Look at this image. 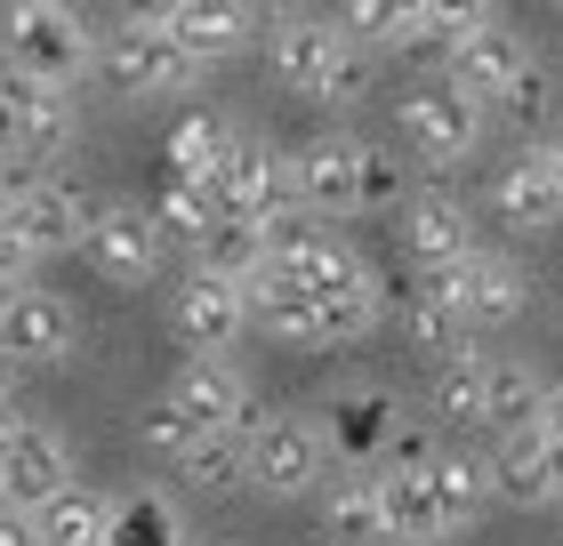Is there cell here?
<instances>
[{
	"label": "cell",
	"instance_id": "6da1fadb",
	"mask_svg": "<svg viewBox=\"0 0 563 546\" xmlns=\"http://www.w3.org/2000/svg\"><path fill=\"white\" fill-rule=\"evenodd\" d=\"M0 73H24L41 89H81V73L97 65V33L81 9L65 0H0Z\"/></svg>",
	"mask_w": 563,
	"mask_h": 546
},
{
	"label": "cell",
	"instance_id": "7a4b0ae2",
	"mask_svg": "<svg viewBox=\"0 0 563 546\" xmlns=\"http://www.w3.org/2000/svg\"><path fill=\"white\" fill-rule=\"evenodd\" d=\"M266 48H274V73L314 105H363L371 97V48H354L330 16H282Z\"/></svg>",
	"mask_w": 563,
	"mask_h": 546
},
{
	"label": "cell",
	"instance_id": "3957f363",
	"mask_svg": "<svg viewBox=\"0 0 563 546\" xmlns=\"http://www.w3.org/2000/svg\"><path fill=\"white\" fill-rule=\"evenodd\" d=\"M330 434L306 419V410H258L242 434V482L266 490V499H314L330 475Z\"/></svg>",
	"mask_w": 563,
	"mask_h": 546
},
{
	"label": "cell",
	"instance_id": "277c9868",
	"mask_svg": "<svg viewBox=\"0 0 563 546\" xmlns=\"http://www.w3.org/2000/svg\"><path fill=\"white\" fill-rule=\"evenodd\" d=\"M443 73L459 89L475 97L483 113H540L548 105V81H540V57H531V41L516 33V24H483V33H467L443 57Z\"/></svg>",
	"mask_w": 563,
	"mask_h": 546
},
{
	"label": "cell",
	"instance_id": "5b68a950",
	"mask_svg": "<svg viewBox=\"0 0 563 546\" xmlns=\"http://www.w3.org/2000/svg\"><path fill=\"white\" fill-rule=\"evenodd\" d=\"M402 145L419 153L427 169H459V161H475V145H483V113L467 89L451 81V73H434V81H411L402 89Z\"/></svg>",
	"mask_w": 563,
	"mask_h": 546
},
{
	"label": "cell",
	"instance_id": "8992f818",
	"mask_svg": "<svg viewBox=\"0 0 563 546\" xmlns=\"http://www.w3.org/2000/svg\"><path fill=\"white\" fill-rule=\"evenodd\" d=\"M97 73L121 97H177V89L201 81V65L169 41V24H130V16L113 33H97Z\"/></svg>",
	"mask_w": 563,
	"mask_h": 546
},
{
	"label": "cell",
	"instance_id": "52a82bcc",
	"mask_svg": "<svg viewBox=\"0 0 563 546\" xmlns=\"http://www.w3.org/2000/svg\"><path fill=\"white\" fill-rule=\"evenodd\" d=\"M210 201H218V218H282V210H298V193H290V153H282L274 137H250V129H234V145H225V161L210 177Z\"/></svg>",
	"mask_w": 563,
	"mask_h": 546
},
{
	"label": "cell",
	"instance_id": "ba28073f",
	"mask_svg": "<svg viewBox=\"0 0 563 546\" xmlns=\"http://www.w3.org/2000/svg\"><path fill=\"white\" fill-rule=\"evenodd\" d=\"M290 153V193L298 210L314 218H363V137H346V129H322V137H298L282 145Z\"/></svg>",
	"mask_w": 563,
	"mask_h": 546
},
{
	"label": "cell",
	"instance_id": "9c48e42d",
	"mask_svg": "<svg viewBox=\"0 0 563 546\" xmlns=\"http://www.w3.org/2000/svg\"><path fill=\"white\" fill-rule=\"evenodd\" d=\"M81 257H89V266L113 281V290H145V281L162 274L169 242H162V225H153V210H145V201H97Z\"/></svg>",
	"mask_w": 563,
	"mask_h": 546
},
{
	"label": "cell",
	"instance_id": "30bf717a",
	"mask_svg": "<svg viewBox=\"0 0 563 546\" xmlns=\"http://www.w3.org/2000/svg\"><path fill=\"white\" fill-rule=\"evenodd\" d=\"M89 218H97V193H81V186L57 177V169H33V177L16 186V201H9V225L24 233V249H33V257L81 249V242H89Z\"/></svg>",
	"mask_w": 563,
	"mask_h": 546
},
{
	"label": "cell",
	"instance_id": "8fae6325",
	"mask_svg": "<svg viewBox=\"0 0 563 546\" xmlns=\"http://www.w3.org/2000/svg\"><path fill=\"white\" fill-rule=\"evenodd\" d=\"M162 394L186 410L201 434H250V419H258V394H250V378L234 370V354H186V370H177Z\"/></svg>",
	"mask_w": 563,
	"mask_h": 546
},
{
	"label": "cell",
	"instance_id": "7c38bea8",
	"mask_svg": "<svg viewBox=\"0 0 563 546\" xmlns=\"http://www.w3.org/2000/svg\"><path fill=\"white\" fill-rule=\"evenodd\" d=\"M169 314H177V337H186V354H225V346H234V337L250 330V298H242V281H234V274L194 266L186 281H177Z\"/></svg>",
	"mask_w": 563,
	"mask_h": 546
},
{
	"label": "cell",
	"instance_id": "4fadbf2b",
	"mask_svg": "<svg viewBox=\"0 0 563 546\" xmlns=\"http://www.w3.org/2000/svg\"><path fill=\"white\" fill-rule=\"evenodd\" d=\"M65 482H73V442H65L57 426H41V419H16L9 458H0V506H24V514H33L41 499H57Z\"/></svg>",
	"mask_w": 563,
	"mask_h": 546
},
{
	"label": "cell",
	"instance_id": "5bb4252c",
	"mask_svg": "<svg viewBox=\"0 0 563 546\" xmlns=\"http://www.w3.org/2000/svg\"><path fill=\"white\" fill-rule=\"evenodd\" d=\"M73 346H81V322H73V305L24 281V290L9 298V314H0V354H9L16 370H48V361H65Z\"/></svg>",
	"mask_w": 563,
	"mask_h": 546
},
{
	"label": "cell",
	"instance_id": "9a60e30c",
	"mask_svg": "<svg viewBox=\"0 0 563 546\" xmlns=\"http://www.w3.org/2000/svg\"><path fill=\"white\" fill-rule=\"evenodd\" d=\"M443 281H451V298L467 305V322H475V330L516 322L523 305H531V274H523L507 249H483V242L459 257V266H443Z\"/></svg>",
	"mask_w": 563,
	"mask_h": 546
},
{
	"label": "cell",
	"instance_id": "2e32d148",
	"mask_svg": "<svg viewBox=\"0 0 563 546\" xmlns=\"http://www.w3.org/2000/svg\"><path fill=\"white\" fill-rule=\"evenodd\" d=\"M258 24H266L258 0H177V9H169V41L210 73L225 57H242V48L258 41Z\"/></svg>",
	"mask_w": 563,
	"mask_h": 546
},
{
	"label": "cell",
	"instance_id": "e0dca14e",
	"mask_svg": "<svg viewBox=\"0 0 563 546\" xmlns=\"http://www.w3.org/2000/svg\"><path fill=\"white\" fill-rule=\"evenodd\" d=\"M467 249H475V218H467V201H459V193L427 186V193L402 201V257H411L419 274H443Z\"/></svg>",
	"mask_w": 563,
	"mask_h": 546
},
{
	"label": "cell",
	"instance_id": "ac0fdd59",
	"mask_svg": "<svg viewBox=\"0 0 563 546\" xmlns=\"http://www.w3.org/2000/svg\"><path fill=\"white\" fill-rule=\"evenodd\" d=\"M0 105H9V129H16V161L48 169L73 145V97L65 89H41V81H24V73H0Z\"/></svg>",
	"mask_w": 563,
	"mask_h": 546
},
{
	"label": "cell",
	"instance_id": "d6986e66",
	"mask_svg": "<svg viewBox=\"0 0 563 546\" xmlns=\"http://www.w3.org/2000/svg\"><path fill=\"white\" fill-rule=\"evenodd\" d=\"M242 298H250V322H258L274 346H306V354H322V346H330V337H322V305L298 290V274H290V266H274V257H266V266L242 281Z\"/></svg>",
	"mask_w": 563,
	"mask_h": 546
},
{
	"label": "cell",
	"instance_id": "ffe728a7",
	"mask_svg": "<svg viewBox=\"0 0 563 546\" xmlns=\"http://www.w3.org/2000/svg\"><path fill=\"white\" fill-rule=\"evenodd\" d=\"M492 210L516 225V233H548V225H563V177L548 169L540 145L516 153V161L492 177Z\"/></svg>",
	"mask_w": 563,
	"mask_h": 546
},
{
	"label": "cell",
	"instance_id": "44dd1931",
	"mask_svg": "<svg viewBox=\"0 0 563 546\" xmlns=\"http://www.w3.org/2000/svg\"><path fill=\"white\" fill-rule=\"evenodd\" d=\"M483 475H492V499H507V506H555L548 426H516V434H499V450L483 458Z\"/></svg>",
	"mask_w": 563,
	"mask_h": 546
},
{
	"label": "cell",
	"instance_id": "7402d4cb",
	"mask_svg": "<svg viewBox=\"0 0 563 546\" xmlns=\"http://www.w3.org/2000/svg\"><path fill=\"white\" fill-rule=\"evenodd\" d=\"M322 531L330 546H387V514H378V475L371 466H346V475H322Z\"/></svg>",
	"mask_w": 563,
	"mask_h": 546
},
{
	"label": "cell",
	"instance_id": "603a6c76",
	"mask_svg": "<svg viewBox=\"0 0 563 546\" xmlns=\"http://www.w3.org/2000/svg\"><path fill=\"white\" fill-rule=\"evenodd\" d=\"M402 322H411V337H419L434 361H451V354H467V346H475V322H467V305L451 298V281H443V274H419V290L402 298Z\"/></svg>",
	"mask_w": 563,
	"mask_h": 546
},
{
	"label": "cell",
	"instance_id": "cb8c5ba5",
	"mask_svg": "<svg viewBox=\"0 0 563 546\" xmlns=\"http://www.w3.org/2000/svg\"><path fill=\"white\" fill-rule=\"evenodd\" d=\"M106 546H186V506L153 482L121 490L113 514H106Z\"/></svg>",
	"mask_w": 563,
	"mask_h": 546
},
{
	"label": "cell",
	"instance_id": "d4e9b609",
	"mask_svg": "<svg viewBox=\"0 0 563 546\" xmlns=\"http://www.w3.org/2000/svg\"><path fill=\"white\" fill-rule=\"evenodd\" d=\"M234 129H242V121H225L218 105L177 113L169 145H162V169H169V177H194V186H210V177H218V161H225V145H234Z\"/></svg>",
	"mask_w": 563,
	"mask_h": 546
},
{
	"label": "cell",
	"instance_id": "484cf974",
	"mask_svg": "<svg viewBox=\"0 0 563 546\" xmlns=\"http://www.w3.org/2000/svg\"><path fill=\"white\" fill-rule=\"evenodd\" d=\"M106 514H113V499L73 475L57 499L33 506V538H41V546H106Z\"/></svg>",
	"mask_w": 563,
	"mask_h": 546
},
{
	"label": "cell",
	"instance_id": "4316f807",
	"mask_svg": "<svg viewBox=\"0 0 563 546\" xmlns=\"http://www.w3.org/2000/svg\"><path fill=\"white\" fill-rule=\"evenodd\" d=\"M395 426V402L378 394V386H346L339 402H330V458L339 466H371V450H378V434Z\"/></svg>",
	"mask_w": 563,
	"mask_h": 546
},
{
	"label": "cell",
	"instance_id": "83f0119b",
	"mask_svg": "<svg viewBox=\"0 0 563 546\" xmlns=\"http://www.w3.org/2000/svg\"><path fill=\"white\" fill-rule=\"evenodd\" d=\"M378 514H387V546H443L451 538L427 475H378Z\"/></svg>",
	"mask_w": 563,
	"mask_h": 546
},
{
	"label": "cell",
	"instance_id": "f1b7e54d",
	"mask_svg": "<svg viewBox=\"0 0 563 546\" xmlns=\"http://www.w3.org/2000/svg\"><path fill=\"white\" fill-rule=\"evenodd\" d=\"M419 475H427V490H434V506H443L451 538L475 531V514L492 506V475H483V458H475V450H443L434 466H419Z\"/></svg>",
	"mask_w": 563,
	"mask_h": 546
},
{
	"label": "cell",
	"instance_id": "f546056e",
	"mask_svg": "<svg viewBox=\"0 0 563 546\" xmlns=\"http://www.w3.org/2000/svg\"><path fill=\"white\" fill-rule=\"evenodd\" d=\"M540 402H548V378L531 370V361H492V378H483V419L492 434H516V426H540Z\"/></svg>",
	"mask_w": 563,
	"mask_h": 546
},
{
	"label": "cell",
	"instance_id": "4dcf8cb0",
	"mask_svg": "<svg viewBox=\"0 0 563 546\" xmlns=\"http://www.w3.org/2000/svg\"><path fill=\"white\" fill-rule=\"evenodd\" d=\"M194 266L250 281V274L266 266V225H258V218H210V233L194 242Z\"/></svg>",
	"mask_w": 563,
	"mask_h": 546
},
{
	"label": "cell",
	"instance_id": "1f68e13d",
	"mask_svg": "<svg viewBox=\"0 0 563 546\" xmlns=\"http://www.w3.org/2000/svg\"><path fill=\"white\" fill-rule=\"evenodd\" d=\"M145 210H153V225H162V242H177V249H194L201 233H210V218H218V201H210V186H194V177H169V169H162V193H153Z\"/></svg>",
	"mask_w": 563,
	"mask_h": 546
},
{
	"label": "cell",
	"instance_id": "d6a6232c",
	"mask_svg": "<svg viewBox=\"0 0 563 546\" xmlns=\"http://www.w3.org/2000/svg\"><path fill=\"white\" fill-rule=\"evenodd\" d=\"M492 16H499V0H419V41H411V48L443 65L451 48L467 41V33H483Z\"/></svg>",
	"mask_w": 563,
	"mask_h": 546
},
{
	"label": "cell",
	"instance_id": "836d02e7",
	"mask_svg": "<svg viewBox=\"0 0 563 546\" xmlns=\"http://www.w3.org/2000/svg\"><path fill=\"white\" fill-rule=\"evenodd\" d=\"M339 33L354 48H411L419 41V0H346Z\"/></svg>",
	"mask_w": 563,
	"mask_h": 546
},
{
	"label": "cell",
	"instance_id": "e575fe53",
	"mask_svg": "<svg viewBox=\"0 0 563 546\" xmlns=\"http://www.w3.org/2000/svg\"><path fill=\"white\" fill-rule=\"evenodd\" d=\"M177 475H186L201 499H234V490H250L242 482V434H201L186 458H177Z\"/></svg>",
	"mask_w": 563,
	"mask_h": 546
},
{
	"label": "cell",
	"instance_id": "d590c367",
	"mask_svg": "<svg viewBox=\"0 0 563 546\" xmlns=\"http://www.w3.org/2000/svg\"><path fill=\"white\" fill-rule=\"evenodd\" d=\"M483 378H492V354H451L443 370H434V410L443 419H459V426H475L483 419Z\"/></svg>",
	"mask_w": 563,
	"mask_h": 546
},
{
	"label": "cell",
	"instance_id": "8d00e7d4",
	"mask_svg": "<svg viewBox=\"0 0 563 546\" xmlns=\"http://www.w3.org/2000/svg\"><path fill=\"white\" fill-rule=\"evenodd\" d=\"M443 458V434H434L427 419H402L395 410V426L378 434V450H371V475H419V466Z\"/></svg>",
	"mask_w": 563,
	"mask_h": 546
},
{
	"label": "cell",
	"instance_id": "74e56055",
	"mask_svg": "<svg viewBox=\"0 0 563 546\" xmlns=\"http://www.w3.org/2000/svg\"><path fill=\"white\" fill-rule=\"evenodd\" d=\"M137 442H145V450L162 458V466H177V458H186L194 442H201V426H194L169 394H153V402H145V419H137Z\"/></svg>",
	"mask_w": 563,
	"mask_h": 546
},
{
	"label": "cell",
	"instance_id": "f35d334b",
	"mask_svg": "<svg viewBox=\"0 0 563 546\" xmlns=\"http://www.w3.org/2000/svg\"><path fill=\"white\" fill-rule=\"evenodd\" d=\"M402 193V169L387 145H363V210H387V201Z\"/></svg>",
	"mask_w": 563,
	"mask_h": 546
},
{
	"label": "cell",
	"instance_id": "ab89813d",
	"mask_svg": "<svg viewBox=\"0 0 563 546\" xmlns=\"http://www.w3.org/2000/svg\"><path fill=\"white\" fill-rule=\"evenodd\" d=\"M33 266H41V257L24 249V233L0 225V281H16V290H24V281H33Z\"/></svg>",
	"mask_w": 563,
	"mask_h": 546
},
{
	"label": "cell",
	"instance_id": "60d3db41",
	"mask_svg": "<svg viewBox=\"0 0 563 546\" xmlns=\"http://www.w3.org/2000/svg\"><path fill=\"white\" fill-rule=\"evenodd\" d=\"M0 546H41V538H33V514H24V506H0Z\"/></svg>",
	"mask_w": 563,
	"mask_h": 546
},
{
	"label": "cell",
	"instance_id": "b9f144b4",
	"mask_svg": "<svg viewBox=\"0 0 563 546\" xmlns=\"http://www.w3.org/2000/svg\"><path fill=\"white\" fill-rule=\"evenodd\" d=\"M169 9H177V0H121V16H130V24H169Z\"/></svg>",
	"mask_w": 563,
	"mask_h": 546
},
{
	"label": "cell",
	"instance_id": "7bdbcfd3",
	"mask_svg": "<svg viewBox=\"0 0 563 546\" xmlns=\"http://www.w3.org/2000/svg\"><path fill=\"white\" fill-rule=\"evenodd\" d=\"M540 426H548V442L563 450V386H548V402H540Z\"/></svg>",
	"mask_w": 563,
	"mask_h": 546
},
{
	"label": "cell",
	"instance_id": "ee69618b",
	"mask_svg": "<svg viewBox=\"0 0 563 546\" xmlns=\"http://www.w3.org/2000/svg\"><path fill=\"white\" fill-rule=\"evenodd\" d=\"M0 410H16V361L0 354Z\"/></svg>",
	"mask_w": 563,
	"mask_h": 546
},
{
	"label": "cell",
	"instance_id": "f6af8a7d",
	"mask_svg": "<svg viewBox=\"0 0 563 546\" xmlns=\"http://www.w3.org/2000/svg\"><path fill=\"white\" fill-rule=\"evenodd\" d=\"M540 153H548V169L563 177V129H555V137H540Z\"/></svg>",
	"mask_w": 563,
	"mask_h": 546
},
{
	"label": "cell",
	"instance_id": "bcb514c9",
	"mask_svg": "<svg viewBox=\"0 0 563 546\" xmlns=\"http://www.w3.org/2000/svg\"><path fill=\"white\" fill-rule=\"evenodd\" d=\"M9 434H16V410H0V458H9Z\"/></svg>",
	"mask_w": 563,
	"mask_h": 546
},
{
	"label": "cell",
	"instance_id": "7dc6e473",
	"mask_svg": "<svg viewBox=\"0 0 563 546\" xmlns=\"http://www.w3.org/2000/svg\"><path fill=\"white\" fill-rule=\"evenodd\" d=\"M9 201H16V186H9V177H0V225H9Z\"/></svg>",
	"mask_w": 563,
	"mask_h": 546
},
{
	"label": "cell",
	"instance_id": "c3c4849f",
	"mask_svg": "<svg viewBox=\"0 0 563 546\" xmlns=\"http://www.w3.org/2000/svg\"><path fill=\"white\" fill-rule=\"evenodd\" d=\"M9 298H16V281H0V314H9Z\"/></svg>",
	"mask_w": 563,
	"mask_h": 546
},
{
	"label": "cell",
	"instance_id": "681fc988",
	"mask_svg": "<svg viewBox=\"0 0 563 546\" xmlns=\"http://www.w3.org/2000/svg\"><path fill=\"white\" fill-rule=\"evenodd\" d=\"M65 9H89V0H65Z\"/></svg>",
	"mask_w": 563,
	"mask_h": 546
},
{
	"label": "cell",
	"instance_id": "f907efd6",
	"mask_svg": "<svg viewBox=\"0 0 563 546\" xmlns=\"http://www.w3.org/2000/svg\"><path fill=\"white\" fill-rule=\"evenodd\" d=\"M555 9H563V0H555Z\"/></svg>",
	"mask_w": 563,
	"mask_h": 546
},
{
	"label": "cell",
	"instance_id": "816d5d0a",
	"mask_svg": "<svg viewBox=\"0 0 563 546\" xmlns=\"http://www.w3.org/2000/svg\"><path fill=\"white\" fill-rule=\"evenodd\" d=\"M186 546H194V538H186Z\"/></svg>",
	"mask_w": 563,
	"mask_h": 546
}]
</instances>
